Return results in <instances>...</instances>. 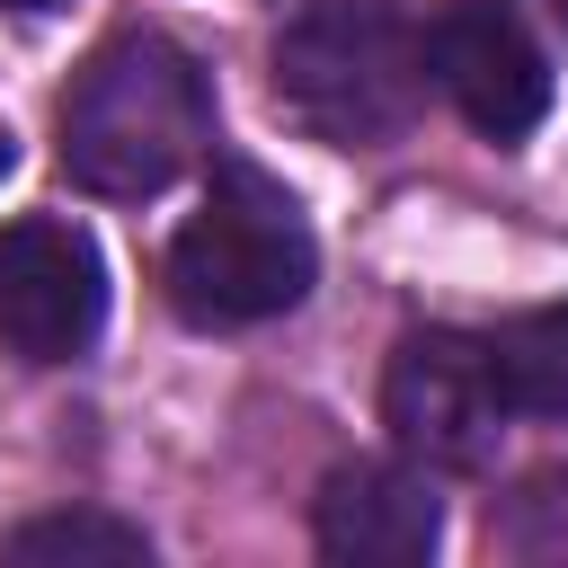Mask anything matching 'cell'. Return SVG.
Instances as JSON below:
<instances>
[{
  "label": "cell",
  "instance_id": "6da1fadb",
  "mask_svg": "<svg viewBox=\"0 0 568 568\" xmlns=\"http://www.w3.org/2000/svg\"><path fill=\"white\" fill-rule=\"evenodd\" d=\"M53 142H62V169L71 186L106 195V204H142L160 186H178L204 151H213V89H204V62L160 36V27H124L106 36L62 106H53Z\"/></svg>",
  "mask_w": 568,
  "mask_h": 568
},
{
  "label": "cell",
  "instance_id": "7a4b0ae2",
  "mask_svg": "<svg viewBox=\"0 0 568 568\" xmlns=\"http://www.w3.org/2000/svg\"><path fill=\"white\" fill-rule=\"evenodd\" d=\"M275 106L328 151H382L426 106V36L399 0H302L275 36Z\"/></svg>",
  "mask_w": 568,
  "mask_h": 568
},
{
  "label": "cell",
  "instance_id": "3957f363",
  "mask_svg": "<svg viewBox=\"0 0 568 568\" xmlns=\"http://www.w3.org/2000/svg\"><path fill=\"white\" fill-rule=\"evenodd\" d=\"M320 275L311 222L257 160H213L204 204L169 240V302L195 328H257L284 320Z\"/></svg>",
  "mask_w": 568,
  "mask_h": 568
},
{
  "label": "cell",
  "instance_id": "277c9868",
  "mask_svg": "<svg viewBox=\"0 0 568 568\" xmlns=\"http://www.w3.org/2000/svg\"><path fill=\"white\" fill-rule=\"evenodd\" d=\"M382 426L426 470H488L506 435V390L488 364V337L462 328H408L382 373Z\"/></svg>",
  "mask_w": 568,
  "mask_h": 568
},
{
  "label": "cell",
  "instance_id": "5b68a950",
  "mask_svg": "<svg viewBox=\"0 0 568 568\" xmlns=\"http://www.w3.org/2000/svg\"><path fill=\"white\" fill-rule=\"evenodd\" d=\"M426 80L453 98V115L488 142H524L550 115V53L506 0H453L426 27Z\"/></svg>",
  "mask_w": 568,
  "mask_h": 568
},
{
  "label": "cell",
  "instance_id": "8992f818",
  "mask_svg": "<svg viewBox=\"0 0 568 568\" xmlns=\"http://www.w3.org/2000/svg\"><path fill=\"white\" fill-rule=\"evenodd\" d=\"M106 320V266L89 248V231L27 213L0 231V346L27 364H71L89 355Z\"/></svg>",
  "mask_w": 568,
  "mask_h": 568
},
{
  "label": "cell",
  "instance_id": "52a82bcc",
  "mask_svg": "<svg viewBox=\"0 0 568 568\" xmlns=\"http://www.w3.org/2000/svg\"><path fill=\"white\" fill-rule=\"evenodd\" d=\"M311 541L337 568H417L444 541V497L426 470L399 462H346L311 497Z\"/></svg>",
  "mask_w": 568,
  "mask_h": 568
},
{
  "label": "cell",
  "instance_id": "ba28073f",
  "mask_svg": "<svg viewBox=\"0 0 568 568\" xmlns=\"http://www.w3.org/2000/svg\"><path fill=\"white\" fill-rule=\"evenodd\" d=\"M0 559L18 568H151V532L98 506H62V515H27L0 532Z\"/></svg>",
  "mask_w": 568,
  "mask_h": 568
},
{
  "label": "cell",
  "instance_id": "9c48e42d",
  "mask_svg": "<svg viewBox=\"0 0 568 568\" xmlns=\"http://www.w3.org/2000/svg\"><path fill=\"white\" fill-rule=\"evenodd\" d=\"M488 364H497L506 417H550V426H568V302L506 320V328L488 337Z\"/></svg>",
  "mask_w": 568,
  "mask_h": 568
},
{
  "label": "cell",
  "instance_id": "30bf717a",
  "mask_svg": "<svg viewBox=\"0 0 568 568\" xmlns=\"http://www.w3.org/2000/svg\"><path fill=\"white\" fill-rule=\"evenodd\" d=\"M497 541H506L515 559H568V479H559V470L524 479V488L506 497V515H497Z\"/></svg>",
  "mask_w": 568,
  "mask_h": 568
},
{
  "label": "cell",
  "instance_id": "8fae6325",
  "mask_svg": "<svg viewBox=\"0 0 568 568\" xmlns=\"http://www.w3.org/2000/svg\"><path fill=\"white\" fill-rule=\"evenodd\" d=\"M9 160H18V142H9V133H0V178H9Z\"/></svg>",
  "mask_w": 568,
  "mask_h": 568
},
{
  "label": "cell",
  "instance_id": "7c38bea8",
  "mask_svg": "<svg viewBox=\"0 0 568 568\" xmlns=\"http://www.w3.org/2000/svg\"><path fill=\"white\" fill-rule=\"evenodd\" d=\"M0 9H62V0H0Z\"/></svg>",
  "mask_w": 568,
  "mask_h": 568
},
{
  "label": "cell",
  "instance_id": "4fadbf2b",
  "mask_svg": "<svg viewBox=\"0 0 568 568\" xmlns=\"http://www.w3.org/2000/svg\"><path fill=\"white\" fill-rule=\"evenodd\" d=\"M541 9H550V18H559V27H568V0H541Z\"/></svg>",
  "mask_w": 568,
  "mask_h": 568
}]
</instances>
